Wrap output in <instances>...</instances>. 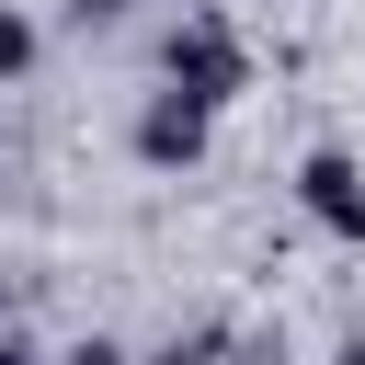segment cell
<instances>
[{
  "label": "cell",
  "instance_id": "7a4b0ae2",
  "mask_svg": "<svg viewBox=\"0 0 365 365\" xmlns=\"http://www.w3.org/2000/svg\"><path fill=\"white\" fill-rule=\"evenodd\" d=\"M125 148H137V171H194V160L217 148V103H194L182 80H160V91L125 114Z\"/></svg>",
  "mask_w": 365,
  "mask_h": 365
},
{
  "label": "cell",
  "instance_id": "5b68a950",
  "mask_svg": "<svg viewBox=\"0 0 365 365\" xmlns=\"http://www.w3.org/2000/svg\"><path fill=\"white\" fill-rule=\"evenodd\" d=\"M11 354H34V331H23V285L0 274V365H11Z\"/></svg>",
  "mask_w": 365,
  "mask_h": 365
},
{
  "label": "cell",
  "instance_id": "8992f818",
  "mask_svg": "<svg viewBox=\"0 0 365 365\" xmlns=\"http://www.w3.org/2000/svg\"><path fill=\"white\" fill-rule=\"evenodd\" d=\"M68 23H125V11H148V0H57Z\"/></svg>",
  "mask_w": 365,
  "mask_h": 365
},
{
  "label": "cell",
  "instance_id": "277c9868",
  "mask_svg": "<svg viewBox=\"0 0 365 365\" xmlns=\"http://www.w3.org/2000/svg\"><path fill=\"white\" fill-rule=\"evenodd\" d=\"M34 57H46L34 11H11V0H0V91H11V80H34Z\"/></svg>",
  "mask_w": 365,
  "mask_h": 365
},
{
  "label": "cell",
  "instance_id": "3957f363",
  "mask_svg": "<svg viewBox=\"0 0 365 365\" xmlns=\"http://www.w3.org/2000/svg\"><path fill=\"white\" fill-rule=\"evenodd\" d=\"M297 217H308L331 251H365V160L319 137V148L297 160Z\"/></svg>",
  "mask_w": 365,
  "mask_h": 365
},
{
  "label": "cell",
  "instance_id": "6da1fadb",
  "mask_svg": "<svg viewBox=\"0 0 365 365\" xmlns=\"http://www.w3.org/2000/svg\"><path fill=\"white\" fill-rule=\"evenodd\" d=\"M160 80H182L194 103L228 114V103L251 91V46H240V23H228V11H182V23L160 34Z\"/></svg>",
  "mask_w": 365,
  "mask_h": 365
}]
</instances>
